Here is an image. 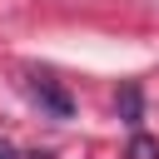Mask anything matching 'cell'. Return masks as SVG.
<instances>
[{
	"label": "cell",
	"instance_id": "1",
	"mask_svg": "<svg viewBox=\"0 0 159 159\" xmlns=\"http://www.w3.org/2000/svg\"><path fill=\"white\" fill-rule=\"evenodd\" d=\"M30 89H35V99H40V104H45V109H50L55 119H70V99H65V94H60V89H55L50 80H35Z\"/></svg>",
	"mask_w": 159,
	"mask_h": 159
},
{
	"label": "cell",
	"instance_id": "2",
	"mask_svg": "<svg viewBox=\"0 0 159 159\" xmlns=\"http://www.w3.org/2000/svg\"><path fill=\"white\" fill-rule=\"evenodd\" d=\"M129 159H159V139L154 134H134L129 139Z\"/></svg>",
	"mask_w": 159,
	"mask_h": 159
},
{
	"label": "cell",
	"instance_id": "3",
	"mask_svg": "<svg viewBox=\"0 0 159 159\" xmlns=\"http://www.w3.org/2000/svg\"><path fill=\"white\" fill-rule=\"evenodd\" d=\"M119 109H124V124H139V89H134V84H124Z\"/></svg>",
	"mask_w": 159,
	"mask_h": 159
},
{
	"label": "cell",
	"instance_id": "4",
	"mask_svg": "<svg viewBox=\"0 0 159 159\" xmlns=\"http://www.w3.org/2000/svg\"><path fill=\"white\" fill-rule=\"evenodd\" d=\"M0 159H15V144L10 139H0Z\"/></svg>",
	"mask_w": 159,
	"mask_h": 159
}]
</instances>
